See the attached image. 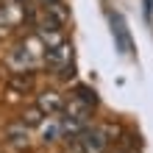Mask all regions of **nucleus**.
Instances as JSON below:
<instances>
[{
  "label": "nucleus",
  "instance_id": "1",
  "mask_svg": "<svg viewBox=\"0 0 153 153\" xmlns=\"http://www.w3.org/2000/svg\"><path fill=\"white\" fill-rule=\"evenodd\" d=\"M84 153H109L111 145V128H97V125H89V128L78 137Z\"/></svg>",
  "mask_w": 153,
  "mask_h": 153
},
{
  "label": "nucleus",
  "instance_id": "12",
  "mask_svg": "<svg viewBox=\"0 0 153 153\" xmlns=\"http://www.w3.org/2000/svg\"><path fill=\"white\" fill-rule=\"evenodd\" d=\"M42 3H53V0H39V6H42Z\"/></svg>",
  "mask_w": 153,
  "mask_h": 153
},
{
  "label": "nucleus",
  "instance_id": "7",
  "mask_svg": "<svg viewBox=\"0 0 153 153\" xmlns=\"http://www.w3.org/2000/svg\"><path fill=\"white\" fill-rule=\"evenodd\" d=\"M8 142H11L14 148H25L28 145V125H22V123H17V125H8Z\"/></svg>",
  "mask_w": 153,
  "mask_h": 153
},
{
  "label": "nucleus",
  "instance_id": "4",
  "mask_svg": "<svg viewBox=\"0 0 153 153\" xmlns=\"http://www.w3.org/2000/svg\"><path fill=\"white\" fill-rule=\"evenodd\" d=\"M111 33H114V42L123 53H134V42H131V33H128V25H125L123 14H111Z\"/></svg>",
  "mask_w": 153,
  "mask_h": 153
},
{
  "label": "nucleus",
  "instance_id": "9",
  "mask_svg": "<svg viewBox=\"0 0 153 153\" xmlns=\"http://www.w3.org/2000/svg\"><path fill=\"white\" fill-rule=\"evenodd\" d=\"M42 120H45V114L36 109V106H33V109H25L22 117H20V123H22V125H28V128H36Z\"/></svg>",
  "mask_w": 153,
  "mask_h": 153
},
{
  "label": "nucleus",
  "instance_id": "11",
  "mask_svg": "<svg viewBox=\"0 0 153 153\" xmlns=\"http://www.w3.org/2000/svg\"><path fill=\"white\" fill-rule=\"evenodd\" d=\"M114 153H131V150H123V148H120V150H114Z\"/></svg>",
  "mask_w": 153,
  "mask_h": 153
},
{
  "label": "nucleus",
  "instance_id": "2",
  "mask_svg": "<svg viewBox=\"0 0 153 153\" xmlns=\"http://www.w3.org/2000/svg\"><path fill=\"white\" fill-rule=\"evenodd\" d=\"M48 53H45V64H48V70H53V73H61L64 67L73 64V45H70L67 39L53 45V48H45Z\"/></svg>",
  "mask_w": 153,
  "mask_h": 153
},
{
  "label": "nucleus",
  "instance_id": "3",
  "mask_svg": "<svg viewBox=\"0 0 153 153\" xmlns=\"http://www.w3.org/2000/svg\"><path fill=\"white\" fill-rule=\"evenodd\" d=\"M36 109L48 117V114H61L64 111V95L56 92V89H45L36 95Z\"/></svg>",
  "mask_w": 153,
  "mask_h": 153
},
{
  "label": "nucleus",
  "instance_id": "10",
  "mask_svg": "<svg viewBox=\"0 0 153 153\" xmlns=\"http://www.w3.org/2000/svg\"><path fill=\"white\" fill-rule=\"evenodd\" d=\"M64 153H84L78 137H67V139H64Z\"/></svg>",
  "mask_w": 153,
  "mask_h": 153
},
{
  "label": "nucleus",
  "instance_id": "6",
  "mask_svg": "<svg viewBox=\"0 0 153 153\" xmlns=\"http://www.w3.org/2000/svg\"><path fill=\"white\" fill-rule=\"evenodd\" d=\"M64 114L92 123V106H89V103H84V100H81V97H75V95L70 97V100H64Z\"/></svg>",
  "mask_w": 153,
  "mask_h": 153
},
{
  "label": "nucleus",
  "instance_id": "8",
  "mask_svg": "<svg viewBox=\"0 0 153 153\" xmlns=\"http://www.w3.org/2000/svg\"><path fill=\"white\" fill-rule=\"evenodd\" d=\"M73 95H75V97H81V100H84V103H89V106H92V109L97 106V92H95L92 86H86V84H78V86L73 89Z\"/></svg>",
  "mask_w": 153,
  "mask_h": 153
},
{
  "label": "nucleus",
  "instance_id": "5",
  "mask_svg": "<svg viewBox=\"0 0 153 153\" xmlns=\"http://www.w3.org/2000/svg\"><path fill=\"white\" fill-rule=\"evenodd\" d=\"M39 137L45 145H50V142H59L61 139V125H59V114H48V120H42L39 125Z\"/></svg>",
  "mask_w": 153,
  "mask_h": 153
}]
</instances>
